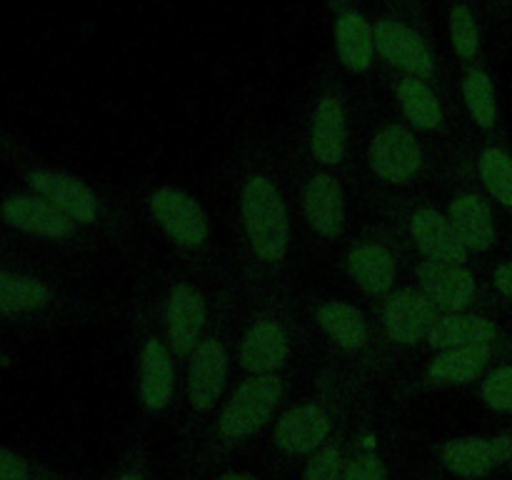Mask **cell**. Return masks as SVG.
Listing matches in <instances>:
<instances>
[{
	"label": "cell",
	"mask_w": 512,
	"mask_h": 480,
	"mask_svg": "<svg viewBox=\"0 0 512 480\" xmlns=\"http://www.w3.org/2000/svg\"><path fill=\"white\" fill-rule=\"evenodd\" d=\"M485 405L498 413H512V365H500L485 375L480 385Z\"/></svg>",
	"instance_id": "f546056e"
},
{
	"label": "cell",
	"mask_w": 512,
	"mask_h": 480,
	"mask_svg": "<svg viewBox=\"0 0 512 480\" xmlns=\"http://www.w3.org/2000/svg\"><path fill=\"white\" fill-rule=\"evenodd\" d=\"M240 215L255 258L263 263L283 260L290 243L288 205L265 175H253L245 180L240 193Z\"/></svg>",
	"instance_id": "6da1fadb"
},
{
	"label": "cell",
	"mask_w": 512,
	"mask_h": 480,
	"mask_svg": "<svg viewBox=\"0 0 512 480\" xmlns=\"http://www.w3.org/2000/svg\"><path fill=\"white\" fill-rule=\"evenodd\" d=\"M403 113L418 130H438L443 125V105L438 93L420 78H403L398 85Z\"/></svg>",
	"instance_id": "d4e9b609"
},
{
	"label": "cell",
	"mask_w": 512,
	"mask_h": 480,
	"mask_svg": "<svg viewBox=\"0 0 512 480\" xmlns=\"http://www.w3.org/2000/svg\"><path fill=\"white\" fill-rule=\"evenodd\" d=\"M215 480H258L253 473H243V470H233V473H223Z\"/></svg>",
	"instance_id": "e575fe53"
},
{
	"label": "cell",
	"mask_w": 512,
	"mask_h": 480,
	"mask_svg": "<svg viewBox=\"0 0 512 480\" xmlns=\"http://www.w3.org/2000/svg\"><path fill=\"white\" fill-rule=\"evenodd\" d=\"M348 145V118L338 98L325 95L318 100L310 130V153L325 168H333L343 160Z\"/></svg>",
	"instance_id": "ac0fdd59"
},
{
	"label": "cell",
	"mask_w": 512,
	"mask_h": 480,
	"mask_svg": "<svg viewBox=\"0 0 512 480\" xmlns=\"http://www.w3.org/2000/svg\"><path fill=\"white\" fill-rule=\"evenodd\" d=\"M0 215L10 228H18L28 235H38V238L48 240H63L73 235L75 223L68 215L60 213L58 208L48 203V200L38 198V195H23L15 193L3 200L0 205Z\"/></svg>",
	"instance_id": "4fadbf2b"
},
{
	"label": "cell",
	"mask_w": 512,
	"mask_h": 480,
	"mask_svg": "<svg viewBox=\"0 0 512 480\" xmlns=\"http://www.w3.org/2000/svg\"><path fill=\"white\" fill-rule=\"evenodd\" d=\"M305 218L310 228L323 238L333 240L345 228V193L338 178L330 173H318L305 185Z\"/></svg>",
	"instance_id": "2e32d148"
},
{
	"label": "cell",
	"mask_w": 512,
	"mask_h": 480,
	"mask_svg": "<svg viewBox=\"0 0 512 480\" xmlns=\"http://www.w3.org/2000/svg\"><path fill=\"white\" fill-rule=\"evenodd\" d=\"M140 403L148 410H163L175 393V365L168 345L158 338L145 340L138 368Z\"/></svg>",
	"instance_id": "e0dca14e"
},
{
	"label": "cell",
	"mask_w": 512,
	"mask_h": 480,
	"mask_svg": "<svg viewBox=\"0 0 512 480\" xmlns=\"http://www.w3.org/2000/svg\"><path fill=\"white\" fill-rule=\"evenodd\" d=\"M343 480H388V468L378 455H358L343 468Z\"/></svg>",
	"instance_id": "1f68e13d"
},
{
	"label": "cell",
	"mask_w": 512,
	"mask_h": 480,
	"mask_svg": "<svg viewBox=\"0 0 512 480\" xmlns=\"http://www.w3.org/2000/svg\"><path fill=\"white\" fill-rule=\"evenodd\" d=\"M375 50L390 65L405 70L410 78L425 80L435 70L428 43L400 20L385 18L375 25Z\"/></svg>",
	"instance_id": "8fae6325"
},
{
	"label": "cell",
	"mask_w": 512,
	"mask_h": 480,
	"mask_svg": "<svg viewBox=\"0 0 512 480\" xmlns=\"http://www.w3.org/2000/svg\"><path fill=\"white\" fill-rule=\"evenodd\" d=\"M283 400L278 375H250L233 390L218 418V430L228 440H243L270 423Z\"/></svg>",
	"instance_id": "7a4b0ae2"
},
{
	"label": "cell",
	"mask_w": 512,
	"mask_h": 480,
	"mask_svg": "<svg viewBox=\"0 0 512 480\" xmlns=\"http://www.w3.org/2000/svg\"><path fill=\"white\" fill-rule=\"evenodd\" d=\"M290 343L283 325L275 320H255L240 343V365L253 375H275L288 363Z\"/></svg>",
	"instance_id": "5bb4252c"
},
{
	"label": "cell",
	"mask_w": 512,
	"mask_h": 480,
	"mask_svg": "<svg viewBox=\"0 0 512 480\" xmlns=\"http://www.w3.org/2000/svg\"><path fill=\"white\" fill-rule=\"evenodd\" d=\"M438 318V308L418 288H400L385 300V333L398 345H415L420 340H428Z\"/></svg>",
	"instance_id": "8992f818"
},
{
	"label": "cell",
	"mask_w": 512,
	"mask_h": 480,
	"mask_svg": "<svg viewBox=\"0 0 512 480\" xmlns=\"http://www.w3.org/2000/svg\"><path fill=\"white\" fill-rule=\"evenodd\" d=\"M318 323L343 350H360L368 343V320L345 300H328L318 308Z\"/></svg>",
	"instance_id": "cb8c5ba5"
},
{
	"label": "cell",
	"mask_w": 512,
	"mask_h": 480,
	"mask_svg": "<svg viewBox=\"0 0 512 480\" xmlns=\"http://www.w3.org/2000/svg\"><path fill=\"white\" fill-rule=\"evenodd\" d=\"M410 235L420 253L428 260H443V263H463L468 260L470 250L460 243L458 233L450 220L435 208H418L410 215Z\"/></svg>",
	"instance_id": "9a60e30c"
},
{
	"label": "cell",
	"mask_w": 512,
	"mask_h": 480,
	"mask_svg": "<svg viewBox=\"0 0 512 480\" xmlns=\"http://www.w3.org/2000/svg\"><path fill=\"white\" fill-rule=\"evenodd\" d=\"M512 460V435L493 438H455L443 445V463L458 478H485Z\"/></svg>",
	"instance_id": "ba28073f"
},
{
	"label": "cell",
	"mask_w": 512,
	"mask_h": 480,
	"mask_svg": "<svg viewBox=\"0 0 512 480\" xmlns=\"http://www.w3.org/2000/svg\"><path fill=\"white\" fill-rule=\"evenodd\" d=\"M0 480H30V468L18 453L0 448Z\"/></svg>",
	"instance_id": "d6a6232c"
},
{
	"label": "cell",
	"mask_w": 512,
	"mask_h": 480,
	"mask_svg": "<svg viewBox=\"0 0 512 480\" xmlns=\"http://www.w3.org/2000/svg\"><path fill=\"white\" fill-rule=\"evenodd\" d=\"M478 173L490 198L505 208H512V155L508 150L490 145L480 153Z\"/></svg>",
	"instance_id": "4316f807"
},
{
	"label": "cell",
	"mask_w": 512,
	"mask_h": 480,
	"mask_svg": "<svg viewBox=\"0 0 512 480\" xmlns=\"http://www.w3.org/2000/svg\"><path fill=\"white\" fill-rule=\"evenodd\" d=\"M150 213L163 233L180 248H200L210 235L208 215L193 195L178 188H158L150 195Z\"/></svg>",
	"instance_id": "3957f363"
},
{
	"label": "cell",
	"mask_w": 512,
	"mask_h": 480,
	"mask_svg": "<svg viewBox=\"0 0 512 480\" xmlns=\"http://www.w3.org/2000/svg\"><path fill=\"white\" fill-rule=\"evenodd\" d=\"M330 430H333V420L325 413L323 405L303 403L280 415L275 423L273 440L283 453H318L320 448H325Z\"/></svg>",
	"instance_id": "7c38bea8"
},
{
	"label": "cell",
	"mask_w": 512,
	"mask_h": 480,
	"mask_svg": "<svg viewBox=\"0 0 512 480\" xmlns=\"http://www.w3.org/2000/svg\"><path fill=\"white\" fill-rule=\"evenodd\" d=\"M450 225L468 250H488L495 240L493 210L480 195L463 193L450 203Z\"/></svg>",
	"instance_id": "d6986e66"
},
{
	"label": "cell",
	"mask_w": 512,
	"mask_h": 480,
	"mask_svg": "<svg viewBox=\"0 0 512 480\" xmlns=\"http://www.w3.org/2000/svg\"><path fill=\"white\" fill-rule=\"evenodd\" d=\"M228 380V350L223 340L205 338L190 353L188 365V398L200 413H208L218 405Z\"/></svg>",
	"instance_id": "30bf717a"
},
{
	"label": "cell",
	"mask_w": 512,
	"mask_h": 480,
	"mask_svg": "<svg viewBox=\"0 0 512 480\" xmlns=\"http://www.w3.org/2000/svg\"><path fill=\"white\" fill-rule=\"evenodd\" d=\"M490 345H463V348L438 350L428 375L440 385H468L485 373L490 363Z\"/></svg>",
	"instance_id": "603a6c76"
},
{
	"label": "cell",
	"mask_w": 512,
	"mask_h": 480,
	"mask_svg": "<svg viewBox=\"0 0 512 480\" xmlns=\"http://www.w3.org/2000/svg\"><path fill=\"white\" fill-rule=\"evenodd\" d=\"M498 338V325L483 315L445 313L435 320L428 335L430 348L450 350L463 345H490Z\"/></svg>",
	"instance_id": "44dd1931"
},
{
	"label": "cell",
	"mask_w": 512,
	"mask_h": 480,
	"mask_svg": "<svg viewBox=\"0 0 512 480\" xmlns=\"http://www.w3.org/2000/svg\"><path fill=\"white\" fill-rule=\"evenodd\" d=\"M463 98L468 105V113L480 128H493L498 120V100H495L493 80L485 70H468L463 80Z\"/></svg>",
	"instance_id": "83f0119b"
},
{
	"label": "cell",
	"mask_w": 512,
	"mask_h": 480,
	"mask_svg": "<svg viewBox=\"0 0 512 480\" xmlns=\"http://www.w3.org/2000/svg\"><path fill=\"white\" fill-rule=\"evenodd\" d=\"M50 288L33 275L0 273V315L30 313L45 308Z\"/></svg>",
	"instance_id": "484cf974"
},
{
	"label": "cell",
	"mask_w": 512,
	"mask_h": 480,
	"mask_svg": "<svg viewBox=\"0 0 512 480\" xmlns=\"http://www.w3.org/2000/svg\"><path fill=\"white\" fill-rule=\"evenodd\" d=\"M338 58L350 73H365L375 55V28L355 10H348L335 23Z\"/></svg>",
	"instance_id": "7402d4cb"
},
{
	"label": "cell",
	"mask_w": 512,
	"mask_h": 480,
	"mask_svg": "<svg viewBox=\"0 0 512 480\" xmlns=\"http://www.w3.org/2000/svg\"><path fill=\"white\" fill-rule=\"evenodd\" d=\"M208 305L203 293L190 283H178L170 288L168 308H165V325H168V348L178 358H190L200 343Z\"/></svg>",
	"instance_id": "5b68a950"
},
{
	"label": "cell",
	"mask_w": 512,
	"mask_h": 480,
	"mask_svg": "<svg viewBox=\"0 0 512 480\" xmlns=\"http://www.w3.org/2000/svg\"><path fill=\"white\" fill-rule=\"evenodd\" d=\"M343 453L338 445H325L305 465L303 480H343Z\"/></svg>",
	"instance_id": "4dcf8cb0"
},
{
	"label": "cell",
	"mask_w": 512,
	"mask_h": 480,
	"mask_svg": "<svg viewBox=\"0 0 512 480\" xmlns=\"http://www.w3.org/2000/svg\"><path fill=\"white\" fill-rule=\"evenodd\" d=\"M28 185L38 198L48 200L53 208L68 215L73 223L90 225L98 220V198L83 180L68 173H55V170H33L28 175Z\"/></svg>",
	"instance_id": "9c48e42d"
},
{
	"label": "cell",
	"mask_w": 512,
	"mask_h": 480,
	"mask_svg": "<svg viewBox=\"0 0 512 480\" xmlns=\"http://www.w3.org/2000/svg\"><path fill=\"white\" fill-rule=\"evenodd\" d=\"M370 165L385 183L408 185L423 168V148L405 125H385L370 143Z\"/></svg>",
	"instance_id": "277c9868"
},
{
	"label": "cell",
	"mask_w": 512,
	"mask_h": 480,
	"mask_svg": "<svg viewBox=\"0 0 512 480\" xmlns=\"http://www.w3.org/2000/svg\"><path fill=\"white\" fill-rule=\"evenodd\" d=\"M493 283L495 288H498V293H503L505 298H512V260L495 268Z\"/></svg>",
	"instance_id": "836d02e7"
},
{
	"label": "cell",
	"mask_w": 512,
	"mask_h": 480,
	"mask_svg": "<svg viewBox=\"0 0 512 480\" xmlns=\"http://www.w3.org/2000/svg\"><path fill=\"white\" fill-rule=\"evenodd\" d=\"M118 480H145V478H143V475H140V473H133V470H130V473L118 475Z\"/></svg>",
	"instance_id": "d590c367"
},
{
	"label": "cell",
	"mask_w": 512,
	"mask_h": 480,
	"mask_svg": "<svg viewBox=\"0 0 512 480\" xmlns=\"http://www.w3.org/2000/svg\"><path fill=\"white\" fill-rule=\"evenodd\" d=\"M450 43H453L455 55L465 63H470L480 53L478 20L465 3L453 5L450 10Z\"/></svg>",
	"instance_id": "f1b7e54d"
},
{
	"label": "cell",
	"mask_w": 512,
	"mask_h": 480,
	"mask_svg": "<svg viewBox=\"0 0 512 480\" xmlns=\"http://www.w3.org/2000/svg\"><path fill=\"white\" fill-rule=\"evenodd\" d=\"M348 273L353 283L368 295H385L395 285V258L385 245L363 243L348 253Z\"/></svg>",
	"instance_id": "ffe728a7"
},
{
	"label": "cell",
	"mask_w": 512,
	"mask_h": 480,
	"mask_svg": "<svg viewBox=\"0 0 512 480\" xmlns=\"http://www.w3.org/2000/svg\"><path fill=\"white\" fill-rule=\"evenodd\" d=\"M418 285L430 303L445 313H463L478 293L475 275L463 263L423 260L418 265Z\"/></svg>",
	"instance_id": "52a82bcc"
}]
</instances>
